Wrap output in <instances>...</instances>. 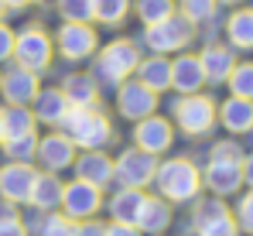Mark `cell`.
<instances>
[{
  "label": "cell",
  "instance_id": "38",
  "mask_svg": "<svg viewBox=\"0 0 253 236\" xmlns=\"http://www.w3.org/2000/svg\"><path fill=\"white\" fill-rule=\"evenodd\" d=\"M212 157H233V161H243V151H240L236 141H222V144L212 147Z\"/></svg>",
  "mask_w": 253,
  "mask_h": 236
},
{
  "label": "cell",
  "instance_id": "14",
  "mask_svg": "<svg viewBox=\"0 0 253 236\" xmlns=\"http://www.w3.org/2000/svg\"><path fill=\"white\" fill-rule=\"evenodd\" d=\"M35 175L31 164H21V161H10L0 168V195L7 202H28L31 195V185H35Z\"/></svg>",
  "mask_w": 253,
  "mask_h": 236
},
{
  "label": "cell",
  "instance_id": "31",
  "mask_svg": "<svg viewBox=\"0 0 253 236\" xmlns=\"http://www.w3.org/2000/svg\"><path fill=\"white\" fill-rule=\"evenodd\" d=\"M137 17L151 28V24H161L165 17H171L174 14V0H137Z\"/></svg>",
  "mask_w": 253,
  "mask_h": 236
},
{
  "label": "cell",
  "instance_id": "23",
  "mask_svg": "<svg viewBox=\"0 0 253 236\" xmlns=\"http://www.w3.org/2000/svg\"><path fill=\"white\" fill-rule=\"evenodd\" d=\"M226 38L229 48L240 51H253V7H236L226 21Z\"/></svg>",
  "mask_w": 253,
  "mask_h": 236
},
{
  "label": "cell",
  "instance_id": "28",
  "mask_svg": "<svg viewBox=\"0 0 253 236\" xmlns=\"http://www.w3.org/2000/svg\"><path fill=\"white\" fill-rule=\"evenodd\" d=\"M35 113L28 110V106H7L3 110V141H10V137H28V134H35Z\"/></svg>",
  "mask_w": 253,
  "mask_h": 236
},
{
  "label": "cell",
  "instance_id": "39",
  "mask_svg": "<svg viewBox=\"0 0 253 236\" xmlns=\"http://www.w3.org/2000/svg\"><path fill=\"white\" fill-rule=\"evenodd\" d=\"M103 233L106 236H140V230L130 226V223H110V226H103Z\"/></svg>",
  "mask_w": 253,
  "mask_h": 236
},
{
  "label": "cell",
  "instance_id": "24",
  "mask_svg": "<svg viewBox=\"0 0 253 236\" xmlns=\"http://www.w3.org/2000/svg\"><path fill=\"white\" fill-rule=\"evenodd\" d=\"M137 82H144L151 93L168 89V86H171V62H168V55L140 58V65H137Z\"/></svg>",
  "mask_w": 253,
  "mask_h": 236
},
{
  "label": "cell",
  "instance_id": "36",
  "mask_svg": "<svg viewBox=\"0 0 253 236\" xmlns=\"http://www.w3.org/2000/svg\"><path fill=\"white\" fill-rule=\"evenodd\" d=\"M233 219H236V226H240V230L253 233V189L236 202V216H233Z\"/></svg>",
  "mask_w": 253,
  "mask_h": 236
},
{
  "label": "cell",
  "instance_id": "3",
  "mask_svg": "<svg viewBox=\"0 0 253 236\" xmlns=\"http://www.w3.org/2000/svg\"><path fill=\"white\" fill-rule=\"evenodd\" d=\"M137 65H140V48L130 38H117L99 51L96 72H99V79H106L110 86H120V82H126L137 72Z\"/></svg>",
  "mask_w": 253,
  "mask_h": 236
},
{
  "label": "cell",
  "instance_id": "11",
  "mask_svg": "<svg viewBox=\"0 0 253 236\" xmlns=\"http://www.w3.org/2000/svg\"><path fill=\"white\" fill-rule=\"evenodd\" d=\"M154 106H158V93H151L144 82H137V79L120 82V93H117V110H120V117L144 120V117L154 113Z\"/></svg>",
  "mask_w": 253,
  "mask_h": 236
},
{
  "label": "cell",
  "instance_id": "35",
  "mask_svg": "<svg viewBox=\"0 0 253 236\" xmlns=\"http://www.w3.org/2000/svg\"><path fill=\"white\" fill-rule=\"evenodd\" d=\"M72 230H76V223L69 216H48L42 223V233L38 236H72Z\"/></svg>",
  "mask_w": 253,
  "mask_h": 236
},
{
  "label": "cell",
  "instance_id": "46",
  "mask_svg": "<svg viewBox=\"0 0 253 236\" xmlns=\"http://www.w3.org/2000/svg\"><path fill=\"white\" fill-rule=\"evenodd\" d=\"M215 3H243V0H215Z\"/></svg>",
  "mask_w": 253,
  "mask_h": 236
},
{
  "label": "cell",
  "instance_id": "15",
  "mask_svg": "<svg viewBox=\"0 0 253 236\" xmlns=\"http://www.w3.org/2000/svg\"><path fill=\"white\" fill-rule=\"evenodd\" d=\"M206 185H209L215 195H233V192L243 185V168H240V161H233V157H209Z\"/></svg>",
  "mask_w": 253,
  "mask_h": 236
},
{
  "label": "cell",
  "instance_id": "6",
  "mask_svg": "<svg viewBox=\"0 0 253 236\" xmlns=\"http://www.w3.org/2000/svg\"><path fill=\"white\" fill-rule=\"evenodd\" d=\"M51 55H55V41L48 38L44 28H24L21 35H14V58L17 65L31 69V72H44L51 65Z\"/></svg>",
  "mask_w": 253,
  "mask_h": 236
},
{
  "label": "cell",
  "instance_id": "42",
  "mask_svg": "<svg viewBox=\"0 0 253 236\" xmlns=\"http://www.w3.org/2000/svg\"><path fill=\"white\" fill-rule=\"evenodd\" d=\"M240 168H243V182L253 189V154H247L243 161H240Z\"/></svg>",
  "mask_w": 253,
  "mask_h": 236
},
{
  "label": "cell",
  "instance_id": "10",
  "mask_svg": "<svg viewBox=\"0 0 253 236\" xmlns=\"http://www.w3.org/2000/svg\"><path fill=\"white\" fill-rule=\"evenodd\" d=\"M99 205H103L99 189L89 185V182H83V178H76L72 185L62 189V209H65V216H69L72 223H85L89 216H96Z\"/></svg>",
  "mask_w": 253,
  "mask_h": 236
},
{
  "label": "cell",
  "instance_id": "26",
  "mask_svg": "<svg viewBox=\"0 0 253 236\" xmlns=\"http://www.w3.org/2000/svg\"><path fill=\"white\" fill-rule=\"evenodd\" d=\"M168 223H171V205L165 198L147 195V202H144V209H140L133 226H140V233H161V230H168Z\"/></svg>",
  "mask_w": 253,
  "mask_h": 236
},
{
  "label": "cell",
  "instance_id": "18",
  "mask_svg": "<svg viewBox=\"0 0 253 236\" xmlns=\"http://www.w3.org/2000/svg\"><path fill=\"white\" fill-rule=\"evenodd\" d=\"M38 157L48 171H62L76 161V144L65 137V134H48L42 144H38Z\"/></svg>",
  "mask_w": 253,
  "mask_h": 236
},
{
  "label": "cell",
  "instance_id": "40",
  "mask_svg": "<svg viewBox=\"0 0 253 236\" xmlns=\"http://www.w3.org/2000/svg\"><path fill=\"white\" fill-rule=\"evenodd\" d=\"M0 236H28V233L14 216H7V219H0Z\"/></svg>",
  "mask_w": 253,
  "mask_h": 236
},
{
  "label": "cell",
  "instance_id": "5",
  "mask_svg": "<svg viewBox=\"0 0 253 236\" xmlns=\"http://www.w3.org/2000/svg\"><path fill=\"white\" fill-rule=\"evenodd\" d=\"M174 120H178V127H181L188 137H206L212 127H215V120H219V106L212 103L209 96L192 93V96L178 99V106H174Z\"/></svg>",
  "mask_w": 253,
  "mask_h": 236
},
{
  "label": "cell",
  "instance_id": "21",
  "mask_svg": "<svg viewBox=\"0 0 253 236\" xmlns=\"http://www.w3.org/2000/svg\"><path fill=\"white\" fill-rule=\"evenodd\" d=\"M62 96L69 99V106H96L99 103V86L89 72H72L62 82Z\"/></svg>",
  "mask_w": 253,
  "mask_h": 236
},
{
  "label": "cell",
  "instance_id": "30",
  "mask_svg": "<svg viewBox=\"0 0 253 236\" xmlns=\"http://www.w3.org/2000/svg\"><path fill=\"white\" fill-rule=\"evenodd\" d=\"M229 93L240 96V99H253V62H236L233 72L226 79Z\"/></svg>",
  "mask_w": 253,
  "mask_h": 236
},
{
  "label": "cell",
  "instance_id": "9",
  "mask_svg": "<svg viewBox=\"0 0 253 236\" xmlns=\"http://www.w3.org/2000/svg\"><path fill=\"white\" fill-rule=\"evenodd\" d=\"M55 45H58V55H62V58H69V62H83V58H89V55L96 51L99 38H96V31H92L89 24L65 21V24L58 28Z\"/></svg>",
  "mask_w": 253,
  "mask_h": 236
},
{
  "label": "cell",
  "instance_id": "27",
  "mask_svg": "<svg viewBox=\"0 0 253 236\" xmlns=\"http://www.w3.org/2000/svg\"><path fill=\"white\" fill-rule=\"evenodd\" d=\"M144 202L147 195L140 192V189H124L120 195H113L110 202V212H113V223H137V216H140V209H144Z\"/></svg>",
  "mask_w": 253,
  "mask_h": 236
},
{
  "label": "cell",
  "instance_id": "43",
  "mask_svg": "<svg viewBox=\"0 0 253 236\" xmlns=\"http://www.w3.org/2000/svg\"><path fill=\"white\" fill-rule=\"evenodd\" d=\"M10 10H21V7H28V3H35V0H3Z\"/></svg>",
  "mask_w": 253,
  "mask_h": 236
},
{
  "label": "cell",
  "instance_id": "2",
  "mask_svg": "<svg viewBox=\"0 0 253 236\" xmlns=\"http://www.w3.org/2000/svg\"><path fill=\"white\" fill-rule=\"evenodd\" d=\"M158 192L165 202H192L202 189V175L188 157H171L154 171Z\"/></svg>",
  "mask_w": 253,
  "mask_h": 236
},
{
  "label": "cell",
  "instance_id": "16",
  "mask_svg": "<svg viewBox=\"0 0 253 236\" xmlns=\"http://www.w3.org/2000/svg\"><path fill=\"white\" fill-rule=\"evenodd\" d=\"M202 86H206V76H202L199 55H178L171 62V89H178L181 96H192Z\"/></svg>",
  "mask_w": 253,
  "mask_h": 236
},
{
  "label": "cell",
  "instance_id": "34",
  "mask_svg": "<svg viewBox=\"0 0 253 236\" xmlns=\"http://www.w3.org/2000/svg\"><path fill=\"white\" fill-rule=\"evenodd\" d=\"M58 14H62L65 21L89 24V21H92V0H58Z\"/></svg>",
  "mask_w": 253,
  "mask_h": 236
},
{
  "label": "cell",
  "instance_id": "13",
  "mask_svg": "<svg viewBox=\"0 0 253 236\" xmlns=\"http://www.w3.org/2000/svg\"><path fill=\"white\" fill-rule=\"evenodd\" d=\"M133 141H137V147L147 151V154H165L171 144H174V130H171V123L165 117H154V113H151V117L137 120Z\"/></svg>",
  "mask_w": 253,
  "mask_h": 236
},
{
  "label": "cell",
  "instance_id": "12",
  "mask_svg": "<svg viewBox=\"0 0 253 236\" xmlns=\"http://www.w3.org/2000/svg\"><path fill=\"white\" fill-rule=\"evenodd\" d=\"M38 72L24 69V65H14L10 72L0 76V93L7 99V106H31L35 96H38Z\"/></svg>",
  "mask_w": 253,
  "mask_h": 236
},
{
  "label": "cell",
  "instance_id": "22",
  "mask_svg": "<svg viewBox=\"0 0 253 236\" xmlns=\"http://www.w3.org/2000/svg\"><path fill=\"white\" fill-rule=\"evenodd\" d=\"M219 120L229 134H250L253 130V99H240V96H229L219 110Z\"/></svg>",
  "mask_w": 253,
  "mask_h": 236
},
{
  "label": "cell",
  "instance_id": "19",
  "mask_svg": "<svg viewBox=\"0 0 253 236\" xmlns=\"http://www.w3.org/2000/svg\"><path fill=\"white\" fill-rule=\"evenodd\" d=\"M35 110V120H42L48 127H62V120L69 113V99L62 96V89H38V96H35V103H31Z\"/></svg>",
  "mask_w": 253,
  "mask_h": 236
},
{
  "label": "cell",
  "instance_id": "8",
  "mask_svg": "<svg viewBox=\"0 0 253 236\" xmlns=\"http://www.w3.org/2000/svg\"><path fill=\"white\" fill-rule=\"evenodd\" d=\"M154 171H158V161L154 154L140 151V147H130L117 157L113 164V178L124 185V189H144L147 182H154Z\"/></svg>",
  "mask_w": 253,
  "mask_h": 236
},
{
  "label": "cell",
  "instance_id": "25",
  "mask_svg": "<svg viewBox=\"0 0 253 236\" xmlns=\"http://www.w3.org/2000/svg\"><path fill=\"white\" fill-rule=\"evenodd\" d=\"M62 189H65V185L58 182V175L42 171V175H35V185H31L28 202L38 205V209H58V205H62Z\"/></svg>",
  "mask_w": 253,
  "mask_h": 236
},
{
  "label": "cell",
  "instance_id": "1",
  "mask_svg": "<svg viewBox=\"0 0 253 236\" xmlns=\"http://www.w3.org/2000/svg\"><path fill=\"white\" fill-rule=\"evenodd\" d=\"M62 130L72 144H79L85 151H99L103 144H110L113 127L96 106H69V113L62 120Z\"/></svg>",
  "mask_w": 253,
  "mask_h": 236
},
{
  "label": "cell",
  "instance_id": "4",
  "mask_svg": "<svg viewBox=\"0 0 253 236\" xmlns=\"http://www.w3.org/2000/svg\"><path fill=\"white\" fill-rule=\"evenodd\" d=\"M195 38V24L188 17H181L178 10L165 17L161 24H151L144 31V45L154 51V55H171V51H181L185 45H192Z\"/></svg>",
  "mask_w": 253,
  "mask_h": 236
},
{
  "label": "cell",
  "instance_id": "32",
  "mask_svg": "<svg viewBox=\"0 0 253 236\" xmlns=\"http://www.w3.org/2000/svg\"><path fill=\"white\" fill-rule=\"evenodd\" d=\"M178 7H181L178 14L188 17L192 24H206V21L215 17V7H219V3H215V0H181Z\"/></svg>",
  "mask_w": 253,
  "mask_h": 236
},
{
  "label": "cell",
  "instance_id": "33",
  "mask_svg": "<svg viewBox=\"0 0 253 236\" xmlns=\"http://www.w3.org/2000/svg\"><path fill=\"white\" fill-rule=\"evenodd\" d=\"M3 151H7L10 161L28 164L31 157L38 154V141H35V134H28V137H10V141H3Z\"/></svg>",
  "mask_w": 253,
  "mask_h": 236
},
{
  "label": "cell",
  "instance_id": "44",
  "mask_svg": "<svg viewBox=\"0 0 253 236\" xmlns=\"http://www.w3.org/2000/svg\"><path fill=\"white\" fill-rule=\"evenodd\" d=\"M0 144H3V110H0Z\"/></svg>",
  "mask_w": 253,
  "mask_h": 236
},
{
  "label": "cell",
  "instance_id": "20",
  "mask_svg": "<svg viewBox=\"0 0 253 236\" xmlns=\"http://www.w3.org/2000/svg\"><path fill=\"white\" fill-rule=\"evenodd\" d=\"M76 171H79L83 182L96 185V189H103V185L113 182V161L103 154V151H85V154L76 161Z\"/></svg>",
  "mask_w": 253,
  "mask_h": 236
},
{
  "label": "cell",
  "instance_id": "7",
  "mask_svg": "<svg viewBox=\"0 0 253 236\" xmlns=\"http://www.w3.org/2000/svg\"><path fill=\"white\" fill-rule=\"evenodd\" d=\"M192 226L199 236H240V226H236V219L222 198H202L195 205Z\"/></svg>",
  "mask_w": 253,
  "mask_h": 236
},
{
  "label": "cell",
  "instance_id": "41",
  "mask_svg": "<svg viewBox=\"0 0 253 236\" xmlns=\"http://www.w3.org/2000/svg\"><path fill=\"white\" fill-rule=\"evenodd\" d=\"M72 236H106V233H103V226H99V223H83V226H76V230H72Z\"/></svg>",
  "mask_w": 253,
  "mask_h": 236
},
{
  "label": "cell",
  "instance_id": "37",
  "mask_svg": "<svg viewBox=\"0 0 253 236\" xmlns=\"http://www.w3.org/2000/svg\"><path fill=\"white\" fill-rule=\"evenodd\" d=\"M7 58H14V31L0 21V62H7Z\"/></svg>",
  "mask_w": 253,
  "mask_h": 236
},
{
  "label": "cell",
  "instance_id": "45",
  "mask_svg": "<svg viewBox=\"0 0 253 236\" xmlns=\"http://www.w3.org/2000/svg\"><path fill=\"white\" fill-rule=\"evenodd\" d=\"M3 14H7V3H3V0H0V21H3Z\"/></svg>",
  "mask_w": 253,
  "mask_h": 236
},
{
  "label": "cell",
  "instance_id": "17",
  "mask_svg": "<svg viewBox=\"0 0 253 236\" xmlns=\"http://www.w3.org/2000/svg\"><path fill=\"white\" fill-rule=\"evenodd\" d=\"M199 65H202V76L206 82H226L229 72H233V65H236V55H233V48H226V45H206L202 48V55H199Z\"/></svg>",
  "mask_w": 253,
  "mask_h": 236
},
{
  "label": "cell",
  "instance_id": "29",
  "mask_svg": "<svg viewBox=\"0 0 253 236\" xmlns=\"http://www.w3.org/2000/svg\"><path fill=\"white\" fill-rule=\"evenodd\" d=\"M126 14H130V0H92V17L99 24L117 28L126 21Z\"/></svg>",
  "mask_w": 253,
  "mask_h": 236
}]
</instances>
